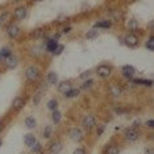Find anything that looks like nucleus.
<instances>
[{"label": "nucleus", "instance_id": "35", "mask_svg": "<svg viewBox=\"0 0 154 154\" xmlns=\"http://www.w3.org/2000/svg\"><path fill=\"white\" fill-rule=\"evenodd\" d=\"M146 126H148V128H153L154 126V120L153 119L148 120V121H146Z\"/></svg>", "mask_w": 154, "mask_h": 154}, {"label": "nucleus", "instance_id": "29", "mask_svg": "<svg viewBox=\"0 0 154 154\" xmlns=\"http://www.w3.org/2000/svg\"><path fill=\"white\" fill-rule=\"evenodd\" d=\"M32 150H33V153L41 154V152H42V145H41V144H38V142H36L34 145L32 146Z\"/></svg>", "mask_w": 154, "mask_h": 154}, {"label": "nucleus", "instance_id": "9", "mask_svg": "<svg viewBox=\"0 0 154 154\" xmlns=\"http://www.w3.org/2000/svg\"><path fill=\"white\" fill-rule=\"evenodd\" d=\"M71 88H73L71 82H67V80H65V82H61V83L58 84V91L61 92V93H67Z\"/></svg>", "mask_w": 154, "mask_h": 154}, {"label": "nucleus", "instance_id": "42", "mask_svg": "<svg viewBox=\"0 0 154 154\" xmlns=\"http://www.w3.org/2000/svg\"><path fill=\"white\" fill-rule=\"evenodd\" d=\"M1 145H3V140L0 138V146H1Z\"/></svg>", "mask_w": 154, "mask_h": 154}, {"label": "nucleus", "instance_id": "3", "mask_svg": "<svg viewBox=\"0 0 154 154\" xmlns=\"http://www.w3.org/2000/svg\"><path fill=\"white\" fill-rule=\"evenodd\" d=\"M96 73L100 78H108L109 75L112 74V69L109 67L108 65H100L98 69H96Z\"/></svg>", "mask_w": 154, "mask_h": 154}, {"label": "nucleus", "instance_id": "28", "mask_svg": "<svg viewBox=\"0 0 154 154\" xmlns=\"http://www.w3.org/2000/svg\"><path fill=\"white\" fill-rule=\"evenodd\" d=\"M128 28L132 29V31H136V29L138 28V22H137L136 20H129L128 21Z\"/></svg>", "mask_w": 154, "mask_h": 154}, {"label": "nucleus", "instance_id": "31", "mask_svg": "<svg viewBox=\"0 0 154 154\" xmlns=\"http://www.w3.org/2000/svg\"><path fill=\"white\" fill-rule=\"evenodd\" d=\"M41 99H42V92H37L34 95V98H33V104H36L37 105L40 102H41Z\"/></svg>", "mask_w": 154, "mask_h": 154}, {"label": "nucleus", "instance_id": "24", "mask_svg": "<svg viewBox=\"0 0 154 154\" xmlns=\"http://www.w3.org/2000/svg\"><path fill=\"white\" fill-rule=\"evenodd\" d=\"M120 153V148L116 145H112V146H108L105 150V154H119Z\"/></svg>", "mask_w": 154, "mask_h": 154}, {"label": "nucleus", "instance_id": "18", "mask_svg": "<svg viewBox=\"0 0 154 154\" xmlns=\"http://www.w3.org/2000/svg\"><path fill=\"white\" fill-rule=\"evenodd\" d=\"M46 82H48L49 84H55V83L58 82V75H57L55 73H49V74L46 75Z\"/></svg>", "mask_w": 154, "mask_h": 154}, {"label": "nucleus", "instance_id": "8", "mask_svg": "<svg viewBox=\"0 0 154 154\" xmlns=\"http://www.w3.org/2000/svg\"><path fill=\"white\" fill-rule=\"evenodd\" d=\"M26 13H28V11H26L25 7H17L13 12V16L16 17V20H24L26 17Z\"/></svg>", "mask_w": 154, "mask_h": 154}, {"label": "nucleus", "instance_id": "6", "mask_svg": "<svg viewBox=\"0 0 154 154\" xmlns=\"http://www.w3.org/2000/svg\"><path fill=\"white\" fill-rule=\"evenodd\" d=\"M96 125V119L93 115H86L83 119V126L86 129H92Z\"/></svg>", "mask_w": 154, "mask_h": 154}, {"label": "nucleus", "instance_id": "21", "mask_svg": "<svg viewBox=\"0 0 154 154\" xmlns=\"http://www.w3.org/2000/svg\"><path fill=\"white\" fill-rule=\"evenodd\" d=\"M133 83H136V84H144L148 87L153 86V80H149V79H133Z\"/></svg>", "mask_w": 154, "mask_h": 154}, {"label": "nucleus", "instance_id": "30", "mask_svg": "<svg viewBox=\"0 0 154 154\" xmlns=\"http://www.w3.org/2000/svg\"><path fill=\"white\" fill-rule=\"evenodd\" d=\"M92 84H93V80H91V79L86 80V82L82 84V90H88V88H91Z\"/></svg>", "mask_w": 154, "mask_h": 154}, {"label": "nucleus", "instance_id": "16", "mask_svg": "<svg viewBox=\"0 0 154 154\" xmlns=\"http://www.w3.org/2000/svg\"><path fill=\"white\" fill-rule=\"evenodd\" d=\"M24 142H25V145H26V146L32 148V146L34 145L36 142H37V140H36V137L33 136V135H26V136L24 137Z\"/></svg>", "mask_w": 154, "mask_h": 154}, {"label": "nucleus", "instance_id": "33", "mask_svg": "<svg viewBox=\"0 0 154 154\" xmlns=\"http://www.w3.org/2000/svg\"><path fill=\"white\" fill-rule=\"evenodd\" d=\"M63 49H65V46H63V45H59V43H58V46H57V49L54 50V53H53V54H55V55L61 54V53L63 52Z\"/></svg>", "mask_w": 154, "mask_h": 154}, {"label": "nucleus", "instance_id": "14", "mask_svg": "<svg viewBox=\"0 0 154 154\" xmlns=\"http://www.w3.org/2000/svg\"><path fill=\"white\" fill-rule=\"evenodd\" d=\"M25 104V100L21 98V96H16L15 99H13V102H12V107L15 109H21L22 107H24Z\"/></svg>", "mask_w": 154, "mask_h": 154}, {"label": "nucleus", "instance_id": "12", "mask_svg": "<svg viewBox=\"0 0 154 154\" xmlns=\"http://www.w3.org/2000/svg\"><path fill=\"white\" fill-rule=\"evenodd\" d=\"M62 150V144L59 141H53L49 145V152L52 154H58Z\"/></svg>", "mask_w": 154, "mask_h": 154}, {"label": "nucleus", "instance_id": "36", "mask_svg": "<svg viewBox=\"0 0 154 154\" xmlns=\"http://www.w3.org/2000/svg\"><path fill=\"white\" fill-rule=\"evenodd\" d=\"M74 154H86V150L82 149V148H78V149H75Z\"/></svg>", "mask_w": 154, "mask_h": 154}, {"label": "nucleus", "instance_id": "40", "mask_svg": "<svg viewBox=\"0 0 154 154\" xmlns=\"http://www.w3.org/2000/svg\"><path fill=\"white\" fill-rule=\"evenodd\" d=\"M70 31H71V28L69 26V28H65V29H63V33H69Z\"/></svg>", "mask_w": 154, "mask_h": 154}, {"label": "nucleus", "instance_id": "4", "mask_svg": "<svg viewBox=\"0 0 154 154\" xmlns=\"http://www.w3.org/2000/svg\"><path fill=\"white\" fill-rule=\"evenodd\" d=\"M124 43H125L126 46H129V48H135V46L138 45V37H137L136 34H133V33H129V34L125 36V38H124Z\"/></svg>", "mask_w": 154, "mask_h": 154}, {"label": "nucleus", "instance_id": "7", "mask_svg": "<svg viewBox=\"0 0 154 154\" xmlns=\"http://www.w3.org/2000/svg\"><path fill=\"white\" fill-rule=\"evenodd\" d=\"M7 34H8L11 38H16L20 34V28L16 24H11L8 28H7Z\"/></svg>", "mask_w": 154, "mask_h": 154}, {"label": "nucleus", "instance_id": "19", "mask_svg": "<svg viewBox=\"0 0 154 154\" xmlns=\"http://www.w3.org/2000/svg\"><path fill=\"white\" fill-rule=\"evenodd\" d=\"M25 125H26V128L33 129V128H36V125H37V121H36L34 117L29 116V117H26L25 119Z\"/></svg>", "mask_w": 154, "mask_h": 154}, {"label": "nucleus", "instance_id": "32", "mask_svg": "<svg viewBox=\"0 0 154 154\" xmlns=\"http://www.w3.org/2000/svg\"><path fill=\"white\" fill-rule=\"evenodd\" d=\"M146 48H148L149 50H154V38L153 37H150L149 41L146 42Z\"/></svg>", "mask_w": 154, "mask_h": 154}, {"label": "nucleus", "instance_id": "23", "mask_svg": "<svg viewBox=\"0 0 154 154\" xmlns=\"http://www.w3.org/2000/svg\"><path fill=\"white\" fill-rule=\"evenodd\" d=\"M48 109H50V111H57V109H58V102H57L55 99H52V100H49L48 102Z\"/></svg>", "mask_w": 154, "mask_h": 154}, {"label": "nucleus", "instance_id": "15", "mask_svg": "<svg viewBox=\"0 0 154 154\" xmlns=\"http://www.w3.org/2000/svg\"><path fill=\"white\" fill-rule=\"evenodd\" d=\"M109 92H111L115 98H117V96L123 95V88L120 86H117V84H112L111 87H109Z\"/></svg>", "mask_w": 154, "mask_h": 154}, {"label": "nucleus", "instance_id": "27", "mask_svg": "<svg viewBox=\"0 0 154 154\" xmlns=\"http://www.w3.org/2000/svg\"><path fill=\"white\" fill-rule=\"evenodd\" d=\"M52 133H53V126L46 125L45 129H43V137H45V138H49V137L52 136Z\"/></svg>", "mask_w": 154, "mask_h": 154}, {"label": "nucleus", "instance_id": "17", "mask_svg": "<svg viewBox=\"0 0 154 154\" xmlns=\"http://www.w3.org/2000/svg\"><path fill=\"white\" fill-rule=\"evenodd\" d=\"M111 25H112L111 20H104V21H99V22H96V24H95V28L108 29V28H111Z\"/></svg>", "mask_w": 154, "mask_h": 154}, {"label": "nucleus", "instance_id": "10", "mask_svg": "<svg viewBox=\"0 0 154 154\" xmlns=\"http://www.w3.org/2000/svg\"><path fill=\"white\" fill-rule=\"evenodd\" d=\"M45 45H46V49H48L49 53H54V50L57 49V46H58V41H57L55 38H49V40H46Z\"/></svg>", "mask_w": 154, "mask_h": 154}, {"label": "nucleus", "instance_id": "13", "mask_svg": "<svg viewBox=\"0 0 154 154\" xmlns=\"http://www.w3.org/2000/svg\"><path fill=\"white\" fill-rule=\"evenodd\" d=\"M121 71H123V75H124V76H126V78H132V76L135 75L136 70H135V67H133V66L126 65V66H123Z\"/></svg>", "mask_w": 154, "mask_h": 154}, {"label": "nucleus", "instance_id": "25", "mask_svg": "<svg viewBox=\"0 0 154 154\" xmlns=\"http://www.w3.org/2000/svg\"><path fill=\"white\" fill-rule=\"evenodd\" d=\"M98 36H99V32L96 31V29H91V31H88L86 33V37L88 40H95Z\"/></svg>", "mask_w": 154, "mask_h": 154}, {"label": "nucleus", "instance_id": "11", "mask_svg": "<svg viewBox=\"0 0 154 154\" xmlns=\"http://www.w3.org/2000/svg\"><path fill=\"white\" fill-rule=\"evenodd\" d=\"M5 67L7 69H9V70H12V69H15L16 66H17V58H16L15 55H9L8 58H5Z\"/></svg>", "mask_w": 154, "mask_h": 154}, {"label": "nucleus", "instance_id": "22", "mask_svg": "<svg viewBox=\"0 0 154 154\" xmlns=\"http://www.w3.org/2000/svg\"><path fill=\"white\" fill-rule=\"evenodd\" d=\"M79 93H80L79 88H71L67 93H65V96H66V98H69V99H73V98H76Z\"/></svg>", "mask_w": 154, "mask_h": 154}, {"label": "nucleus", "instance_id": "37", "mask_svg": "<svg viewBox=\"0 0 154 154\" xmlns=\"http://www.w3.org/2000/svg\"><path fill=\"white\" fill-rule=\"evenodd\" d=\"M104 129H105V125H102V126H99L98 128V135H103V132H104Z\"/></svg>", "mask_w": 154, "mask_h": 154}, {"label": "nucleus", "instance_id": "20", "mask_svg": "<svg viewBox=\"0 0 154 154\" xmlns=\"http://www.w3.org/2000/svg\"><path fill=\"white\" fill-rule=\"evenodd\" d=\"M9 55H12V50L8 48V46H3L1 49H0V57L1 58H8Z\"/></svg>", "mask_w": 154, "mask_h": 154}, {"label": "nucleus", "instance_id": "26", "mask_svg": "<svg viewBox=\"0 0 154 154\" xmlns=\"http://www.w3.org/2000/svg\"><path fill=\"white\" fill-rule=\"evenodd\" d=\"M52 119H53V121H54V124H58L59 121H61V119H62L61 112H59V111H53V113H52Z\"/></svg>", "mask_w": 154, "mask_h": 154}, {"label": "nucleus", "instance_id": "2", "mask_svg": "<svg viewBox=\"0 0 154 154\" xmlns=\"http://www.w3.org/2000/svg\"><path fill=\"white\" fill-rule=\"evenodd\" d=\"M125 138L130 142H135L140 138V132L136 128H129L125 130Z\"/></svg>", "mask_w": 154, "mask_h": 154}, {"label": "nucleus", "instance_id": "1", "mask_svg": "<svg viewBox=\"0 0 154 154\" xmlns=\"http://www.w3.org/2000/svg\"><path fill=\"white\" fill-rule=\"evenodd\" d=\"M40 75V71L36 67V66H29V67H26L25 70V78L29 80V82H34V80H37Z\"/></svg>", "mask_w": 154, "mask_h": 154}, {"label": "nucleus", "instance_id": "5", "mask_svg": "<svg viewBox=\"0 0 154 154\" xmlns=\"http://www.w3.org/2000/svg\"><path fill=\"white\" fill-rule=\"evenodd\" d=\"M69 136L73 141H82L83 140V132L79 128H71L69 130Z\"/></svg>", "mask_w": 154, "mask_h": 154}, {"label": "nucleus", "instance_id": "38", "mask_svg": "<svg viewBox=\"0 0 154 154\" xmlns=\"http://www.w3.org/2000/svg\"><path fill=\"white\" fill-rule=\"evenodd\" d=\"M90 75H91V71H86L84 74H82V75H80V78H82V79H84V78H87V76H90Z\"/></svg>", "mask_w": 154, "mask_h": 154}, {"label": "nucleus", "instance_id": "39", "mask_svg": "<svg viewBox=\"0 0 154 154\" xmlns=\"http://www.w3.org/2000/svg\"><path fill=\"white\" fill-rule=\"evenodd\" d=\"M145 154H154V152H153V149H146V152H145Z\"/></svg>", "mask_w": 154, "mask_h": 154}, {"label": "nucleus", "instance_id": "34", "mask_svg": "<svg viewBox=\"0 0 154 154\" xmlns=\"http://www.w3.org/2000/svg\"><path fill=\"white\" fill-rule=\"evenodd\" d=\"M7 17H8V15H7V13H0V26L5 22Z\"/></svg>", "mask_w": 154, "mask_h": 154}, {"label": "nucleus", "instance_id": "41", "mask_svg": "<svg viewBox=\"0 0 154 154\" xmlns=\"http://www.w3.org/2000/svg\"><path fill=\"white\" fill-rule=\"evenodd\" d=\"M1 129H3V123L0 121V130H1Z\"/></svg>", "mask_w": 154, "mask_h": 154}]
</instances>
